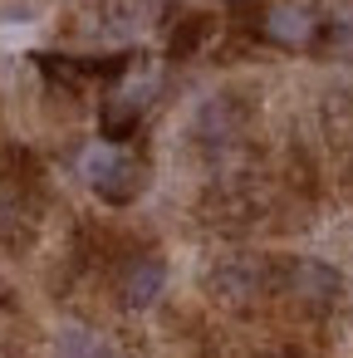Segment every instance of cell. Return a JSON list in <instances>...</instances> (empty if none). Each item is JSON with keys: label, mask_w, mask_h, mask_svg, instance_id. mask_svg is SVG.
Segmentation results:
<instances>
[{"label": "cell", "mask_w": 353, "mask_h": 358, "mask_svg": "<svg viewBox=\"0 0 353 358\" xmlns=\"http://www.w3.org/2000/svg\"><path fill=\"white\" fill-rule=\"evenodd\" d=\"M167 289V265L157 255H133L118 275V304L123 309H152Z\"/></svg>", "instance_id": "obj_3"}, {"label": "cell", "mask_w": 353, "mask_h": 358, "mask_svg": "<svg viewBox=\"0 0 353 358\" xmlns=\"http://www.w3.org/2000/svg\"><path fill=\"white\" fill-rule=\"evenodd\" d=\"M260 35L280 50H309L319 40V15L309 6H299V0H280V6H270L260 15Z\"/></svg>", "instance_id": "obj_2"}, {"label": "cell", "mask_w": 353, "mask_h": 358, "mask_svg": "<svg viewBox=\"0 0 353 358\" xmlns=\"http://www.w3.org/2000/svg\"><path fill=\"white\" fill-rule=\"evenodd\" d=\"M79 172H84L89 192L103 196L108 206H128V201H138L143 187H147V167H143V157L128 152L123 143H94V148H84Z\"/></svg>", "instance_id": "obj_1"}, {"label": "cell", "mask_w": 353, "mask_h": 358, "mask_svg": "<svg viewBox=\"0 0 353 358\" xmlns=\"http://www.w3.org/2000/svg\"><path fill=\"white\" fill-rule=\"evenodd\" d=\"M280 358H294V353H280Z\"/></svg>", "instance_id": "obj_7"}, {"label": "cell", "mask_w": 353, "mask_h": 358, "mask_svg": "<svg viewBox=\"0 0 353 358\" xmlns=\"http://www.w3.org/2000/svg\"><path fill=\"white\" fill-rule=\"evenodd\" d=\"M289 294L309 309H329L343 294V275L329 260H294L289 265Z\"/></svg>", "instance_id": "obj_4"}, {"label": "cell", "mask_w": 353, "mask_h": 358, "mask_svg": "<svg viewBox=\"0 0 353 358\" xmlns=\"http://www.w3.org/2000/svg\"><path fill=\"white\" fill-rule=\"evenodd\" d=\"M147 84H123V89H113L108 99H103V133L108 138H128L133 128H138V118H143V108H147Z\"/></svg>", "instance_id": "obj_5"}, {"label": "cell", "mask_w": 353, "mask_h": 358, "mask_svg": "<svg viewBox=\"0 0 353 358\" xmlns=\"http://www.w3.org/2000/svg\"><path fill=\"white\" fill-rule=\"evenodd\" d=\"M64 358H118L99 334H79V329H69L64 334Z\"/></svg>", "instance_id": "obj_6"}]
</instances>
